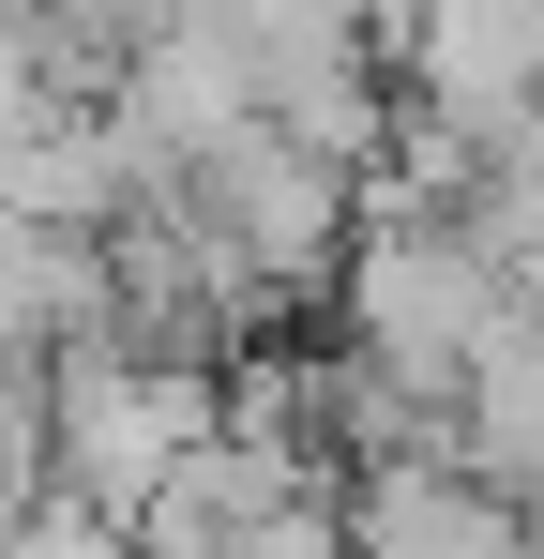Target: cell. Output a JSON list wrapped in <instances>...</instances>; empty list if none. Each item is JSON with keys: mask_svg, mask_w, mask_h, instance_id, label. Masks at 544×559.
Here are the masks:
<instances>
[{"mask_svg": "<svg viewBox=\"0 0 544 559\" xmlns=\"http://www.w3.org/2000/svg\"><path fill=\"white\" fill-rule=\"evenodd\" d=\"M197 439H212V364L121 348V333L46 364V484H76L91 514H121V530H137V499H152Z\"/></svg>", "mask_w": 544, "mask_h": 559, "instance_id": "6da1fadb", "label": "cell"}, {"mask_svg": "<svg viewBox=\"0 0 544 559\" xmlns=\"http://www.w3.org/2000/svg\"><path fill=\"white\" fill-rule=\"evenodd\" d=\"M333 302H348V364H378L393 393H453V378H469V348L515 318V302H499V273H484L453 227H348Z\"/></svg>", "mask_w": 544, "mask_h": 559, "instance_id": "7a4b0ae2", "label": "cell"}, {"mask_svg": "<svg viewBox=\"0 0 544 559\" xmlns=\"http://www.w3.org/2000/svg\"><path fill=\"white\" fill-rule=\"evenodd\" d=\"M167 197H181V212H197V227H212V242H227V258L272 287V302H287V318H303V302L333 287V258H348V182H333V167H303L272 121L212 136V152H197Z\"/></svg>", "mask_w": 544, "mask_h": 559, "instance_id": "3957f363", "label": "cell"}, {"mask_svg": "<svg viewBox=\"0 0 544 559\" xmlns=\"http://www.w3.org/2000/svg\"><path fill=\"white\" fill-rule=\"evenodd\" d=\"M333 530H348V559H530V514L484 499L469 468H363Z\"/></svg>", "mask_w": 544, "mask_h": 559, "instance_id": "277c9868", "label": "cell"}, {"mask_svg": "<svg viewBox=\"0 0 544 559\" xmlns=\"http://www.w3.org/2000/svg\"><path fill=\"white\" fill-rule=\"evenodd\" d=\"M0 559H137V530H121V514H91L76 484H46V499L0 530Z\"/></svg>", "mask_w": 544, "mask_h": 559, "instance_id": "5b68a950", "label": "cell"}, {"mask_svg": "<svg viewBox=\"0 0 544 559\" xmlns=\"http://www.w3.org/2000/svg\"><path fill=\"white\" fill-rule=\"evenodd\" d=\"M46 15H91V31H121V46H137V31H152L167 0H46Z\"/></svg>", "mask_w": 544, "mask_h": 559, "instance_id": "8992f818", "label": "cell"}]
</instances>
